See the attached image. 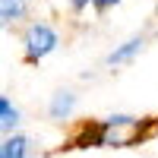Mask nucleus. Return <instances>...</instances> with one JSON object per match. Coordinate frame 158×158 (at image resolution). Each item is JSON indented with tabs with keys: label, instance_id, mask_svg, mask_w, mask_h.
<instances>
[{
	"label": "nucleus",
	"instance_id": "f257e3e1",
	"mask_svg": "<svg viewBox=\"0 0 158 158\" xmlns=\"http://www.w3.org/2000/svg\"><path fill=\"white\" fill-rule=\"evenodd\" d=\"M60 41H57V32L44 22H35L29 32H25V57L29 60H41L54 51Z\"/></svg>",
	"mask_w": 158,
	"mask_h": 158
},
{
	"label": "nucleus",
	"instance_id": "f03ea898",
	"mask_svg": "<svg viewBox=\"0 0 158 158\" xmlns=\"http://www.w3.org/2000/svg\"><path fill=\"white\" fill-rule=\"evenodd\" d=\"M76 108V95L73 92H57L54 95V101H51V117H70V111Z\"/></svg>",
	"mask_w": 158,
	"mask_h": 158
},
{
	"label": "nucleus",
	"instance_id": "7ed1b4c3",
	"mask_svg": "<svg viewBox=\"0 0 158 158\" xmlns=\"http://www.w3.org/2000/svg\"><path fill=\"white\" fill-rule=\"evenodd\" d=\"M25 152H29V139H22V136L6 139L3 146H0V158H22Z\"/></svg>",
	"mask_w": 158,
	"mask_h": 158
},
{
	"label": "nucleus",
	"instance_id": "20e7f679",
	"mask_svg": "<svg viewBox=\"0 0 158 158\" xmlns=\"http://www.w3.org/2000/svg\"><path fill=\"white\" fill-rule=\"evenodd\" d=\"M139 48H142V38H133V41H127L123 48H117L114 54L108 57V63H123V60H130V57H133Z\"/></svg>",
	"mask_w": 158,
	"mask_h": 158
},
{
	"label": "nucleus",
	"instance_id": "39448f33",
	"mask_svg": "<svg viewBox=\"0 0 158 158\" xmlns=\"http://www.w3.org/2000/svg\"><path fill=\"white\" fill-rule=\"evenodd\" d=\"M22 13H25L22 0H0V19H16Z\"/></svg>",
	"mask_w": 158,
	"mask_h": 158
},
{
	"label": "nucleus",
	"instance_id": "423d86ee",
	"mask_svg": "<svg viewBox=\"0 0 158 158\" xmlns=\"http://www.w3.org/2000/svg\"><path fill=\"white\" fill-rule=\"evenodd\" d=\"M19 123V111L13 108V111H6V114H0V130H13Z\"/></svg>",
	"mask_w": 158,
	"mask_h": 158
},
{
	"label": "nucleus",
	"instance_id": "0eeeda50",
	"mask_svg": "<svg viewBox=\"0 0 158 158\" xmlns=\"http://www.w3.org/2000/svg\"><path fill=\"white\" fill-rule=\"evenodd\" d=\"M92 3H95L98 10H111V6H117V3H120V0H92Z\"/></svg>",
	"mask_w": 158,
	"mask_h": 158
},
{
	"label": "nucleus",
	"instance_id": "6e6552de",
	"mask_svg": "<svg viewBox=\"0 0 158 158\" xmlns=\"http://www.w3.org/2000/svg\"><path fill=\"white\" fill-rule=\"evenodd\" d=\"M70 3H73V10H76V13H79V10H85V6H89V3H92V0H70Z\"/></svg>",
	"mask_w": 158,
	"mask_h": 158
},
{
	"label": "nucleus",
	"instance_id": "1a4fd4ad",
	"mask_svg": "<svg viewBox=\"0 0 158 158\" xmlns=\"http://www.w3.org/2000/svg\"><path fill=\"white\" fill-rule=\"evenodd\" d=\"M6 111H13V104H10L3 95H0V114H6Z\"/></svg>",
	"mask_w": 158,
	"mask_h": 158
}]
</instances>
